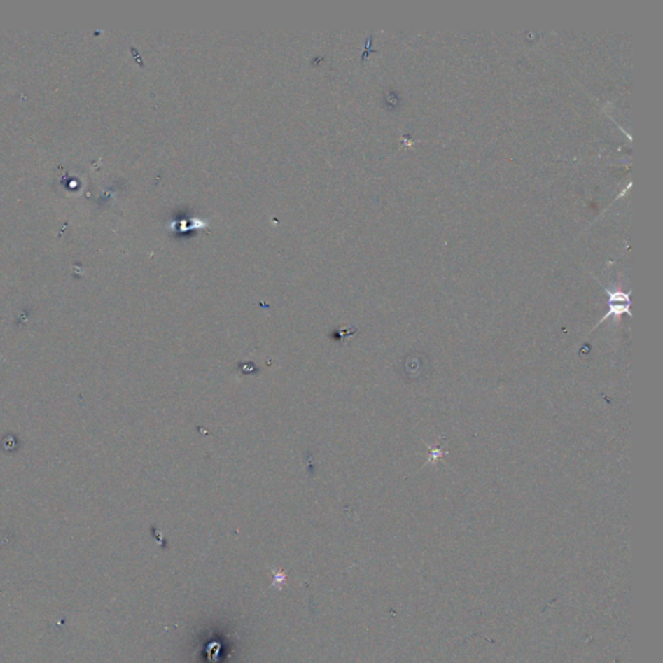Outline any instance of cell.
Listing matches in <instances>:
<instances>
[{"label": "cell", "instance_id": "cell-1", "mask_svg": "<svg viewBox=\"0 0 663 663\" xmlns=\"http://www.w3.org/2000/svg\"><path fill=\"white\" fill-rule=\"evenodd\" d=\"M603 289L609 295V312L603 318H601V320L599 321V324L594 328L599 327L605 320L609 319L612 316L613 318H620V315L627 314L631 318L632 314L629 311V306H631L629 292V293H623L622 291H610L608 288H603Z\"/></svg>", "mask_w": 663, "mask_h": 663}]
</instances>
